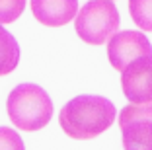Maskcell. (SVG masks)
Listing matches in <instances>:
<instances>
[{
    "mask_svg": "<svg viewBox=\"0 0 152 150\" xmlns=\"http://www.w3.org/2000/svg\"><path fill=\"white\" fill-rule=\"evenodd\" d=\"M121 88L131 103H152V55L133 61L121 72Z\"/></svg>",
    "mask_w": 152,
    "mask_h": 150,
    "instance_id": "cell-6",
    "label": "cell"
},
{
    "mask_svg": "<svg viewBox=\"0 0 152 150\" xmlns=\"http://www.w3.org/2000/svg\"><path fill=\"white\" fill-rule=\"evenodd\" d=\"M20 62V45L0 23V76L10 74Z\"/></svg>",
    "mask_w": 152,
    "mask_h": 150,
    "instance_id": "cell-8",
    "label": "cell"
},
{
    "mask_svg": "<svg viewBox=\"0 0 152 150\" xmlns=\"http://www.w3.org/2000/svg\"><path fill=\"white\" fill-rule=\"evenodd\" d=\"M125 150H152V103H131L119 113Z\"/></svg>",
    "mask_w": 152,
    "mask_h": 150,
    "instance_id": "cell-4",
    "label": "cell"
},
{
    "mask_svg": "<svg viewBox=\"0 0 152 150\" xmlns=\"http://www.w3.org/2000/svg\"><path fill=\"white\" fill-rule=\"evenodd\" d=\"M31 12L43 26L61 27L74 20L78 0H31Z\"/></svg>",
    "mask_w": 152,
    "mask_h": 150,
    "instance_id": "cell-7",
    "label": "cell"
},
{
    "mask_svg": "<svg viewBox=\"0 0 152 150\" xmlns=\"http://www.w3.org/2000/svg\"><path fill=\"white\" fill-rule=\"evenodd\" d=\"M26 10V0H0V23H12Z\"/></svg>",
    "mask_w": 152,
    "mask_h": 150,
    "instance_id": "cell-10",
    "label": "cell"
},
{
    "mask_svg": "<svg viewBox=\"0 0 152 150\" xmlns=\"http://www.w3.org/2000/svg\"><path fill=\"white\" fill-rule=\"evenodd\" d=\"M117 109L103 96H76L58 113L61 129L74 140H90L107 131L115 121Z\"/></svg>",
    "mask_w": 152,
    "mask_h": 150,
    "instance_id": "cell-1",
    "label": "cell"
},
{
    "mask_svg": "<svg viewBox=\"0 0 152 150\" xmlns=\"http://www.w3.org/2000/svg\"><path fill=\"white\" fill-rule=\"evenodd\" d=\"M119 12L111 0H88L76 14V33L88 45H102L119 29Z\"/></svg>",
    "mask_w": 152,
    "mask_h": 150,
    "instance_id": "cell-3",
    "label": "cell"
},
{
    "mask_svg": "<svg viewBox=\"0 0 152 150\" xmlns=\"http://www.w3.org/2000/svg\"><path fill=\"white\" fill-rule=\"evenodd\" d=\"M129 14L142 31H152V0H129Z\"/></svg>",
    "mask_w": 152,
    "mask_h": 150,
    "instance_id": "cell-9",
    "label": "cell"
},
{
    "mask_svg": "<svg viewBox=\"0 0 152 150\" xmlns=\"http://www.w3.org/2000/svg\"><path fill=\"white\" fill-rule=\"evenodd\" d=\"M0 150H26V146L14 129L0 127Z\"/></svg>",
    "mask_w": 152,
    "mask_h": 150,
    "instance_id": "cell-11",
    "label": "cell"
},
{
    "mask_svg": "<svg viewBox=\"0 0 152 150\" xmlns=\"http://www.w3.org/2000/svg\"><path fill=\"white\" fill-rule=\"evenodd\" d=\"M10 121L22 131H39L53 117V102L37 84H20L6 102Z\"/></svg>",
    "mask_w": 152,
    "mask_h": 150,
    "instance_id": "cell-2",
    "label": "cell"
},
{
    "mask_svg": "<svg viewBox=\"0 0 152 150\" xmlns=\"http://www.w3.org/2000/svg\"><path fill=\"white\" fill-rule=\"evenodd\" d=\"M152 55V45L142 31L125 29L111 35L107 43V59L115 70L123 72L133 61Z\"/></svg>",
    "mask_w": 152,
    "mask_h": 150,
    "instance_id": "cell-5",
    "label": "cell"
}]
</instances>
